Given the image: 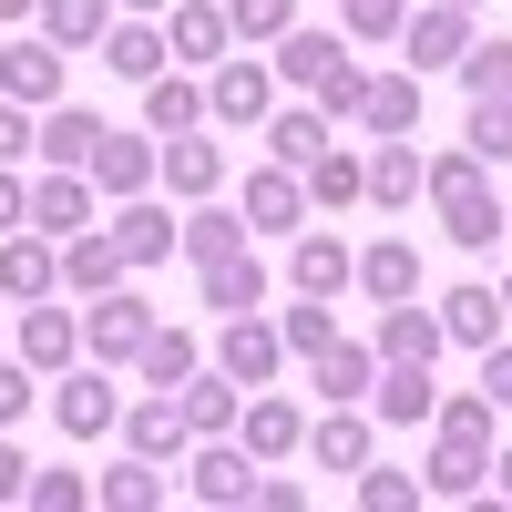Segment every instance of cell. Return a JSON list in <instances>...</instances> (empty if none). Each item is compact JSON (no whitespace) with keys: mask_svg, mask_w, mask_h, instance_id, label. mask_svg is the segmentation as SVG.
Returning a JSON list of instances; mask_svg holds the SVG:
<instances>
[{"mask_svg":"<svg viewBox=\"0 0 512 512\" xmlns=\"http://www.w3.org/2000/svg\"><path fill=\"white\" fill-rule=\"evenodd\" d=\"M461 11H482V0H461Z\"/></svg>","mask_w":512,"mask_h":512,"instance_id":"cell-60","label":"cell"},{"mask_svg":"<svg viewBox=\"0 0 512 512\" xmlns=\"http://www.w3.org/2000/svg\"><path fill=\"white\" fill-rule=\"evenodd\" d=\"M41 31H52L62 41V52H93V41L113 31V0H41V11H31Z\"/></svg>","mask_w":512,"mask_h":512,"instance_id":"cell-39","label":"cell"},{"mask_svg":"<svg viewBox=\"0 0 512 512\" xmlns=\"http://www.w3.org/2000/svg\"><path fill=\"white\" fill-rule=\"evenodd\" d=\"M134 93H144V134L164 144V134H195V123H205V82L185 72V62H164L154 82H134Z\"/></svg>","mask_w":512,"mask_h":512,"instance_id":"cell-20","label":"cell"},{"mask_svg":"<svg viewBox=\"0 0 512 512\" xmlns=\"http://www.w3.org/2000/svg\"><path fill=\"white\" fill-rule=\"evenodd\" d=\"M31 400H41V369H31V359H0V431L31 420Z\"/></svg>","mask_w":512,"mask_h":512,"instance_id":"cell-50","label":"cell"},{"mask_svg":"<svg viewBox=\"0 0 512 512\" xmlns=\"http://www.w3.org/2000/svg\"><path fill=\"white\" fill-rule=\"evenodd\" d=\"M420 195H431V216H441V236H451L461 256H492V246L512 236V205L492 195V164H482L472 144L431 154V175H420Z\"/></svg>","mask_w":512,"mask_h":512,"instance_id":"cell-1","label":"cell"},{"mask_svg":"<svg viewBox=\"0 0 512 512\" xmlns=\"http://www.w3.org/2000/svg\"><path fill=\"white\" fill-rule=\"evenodd\" d=\"M492 502H512V451H492V482H482Z\"/></svg>","mask_w":512,"mask_h":512,"instance_id":"cell-56","label":"cell"},{"mask_svg":"<svg viewBox=\"0 0 512 512\" xmlns=\"http://www.w3.org/2000/svg\"><path fill=\"white\" fill-rule=\"evenodd\" d=\"M185 482H195L205 512H246L256 482H267V461H256L236 431H205V441H185Z\"/></svg>","mask_w":512,"mask_h":512,"instance_id":"cell-2","label":"cell"},{"mask_svg":"<svg viewBox=\"0 0 512 512\" xmlns=\"http://www.w3.org/2000/svg\"><path fill=\"white\" fill-rule=\"evenodd\" d=\"M216 369L236 379V390H267V379L287 369V338H277V318H267V308L226 318V328H216Z\"/></svg>","mask_w":512,"mask_h":512,"instance_id":"cell-7","label":"cell"},{"mask_svg":"<svg viewBox=\"0 0 512 512\" xmlns=\"http://www.w3.org/2000/svg\"><path fill=\"white\" fill-rule=\"evenodd\" d=\"M451 72H461V93H512V41H502V31H492V41L472 31V52H461Z\"/></svg>","mask_w":512,"mask_h":512,"instance_id":"cell-45","label":"cell"},{"mask_svg":"<svg viewBox=\"0 0 512 512\" xmlns=\"http://www.w3.org/2000/svg\"><path fill=\"white\" fill-rule=\"evenodd\" d=\"M236 441H246L256 461H287L297 441H308V410H297V400H277V390H246V410H236Z\"/></svg>","mask_w":512,"mask_h":512,"instance_id":"cell-22","label":"cell"},{"mask_svg":"<svg viewBox=\"0 0 512 512\" xmlns=\"http://www.w3.org/2000/svg\"><path fill=\"white\" fill-rule=\"evenodd\" d=\"M31 11H41V0H0V21H31Z\"/></svg>","mask_w":512,"mask_h":512,"instance_id":"cell-58","label":"cell"},{"mask_svg":"<svg viewBox=\"0 0 512 512\" xmlns=\"http://www.w3.org/2000/svg\"><path fill=\"white\" fill-rule=\"evenodd\" d=\"M297 451H308L318 472H359V461L379 451V420H369L359 400H328V410L308 420V441H297Z\"/></svg>","mask_w":512,"mask_h":512,"instance_id":"cell-11","label":"cell"},{"mask_svg":"<svg viewBox=\"0 0 512 512\" xmlns=\"http://www.w3.org/2000/svg\"><path fill=\"white\" fill-rule=\"evenodd\" d=\"M400 52H410V72H451L461 52H472V11H461V0L410 11V21H400Z\"/></svg>","mask_w":512,"mask_h":512,"instance_id":"cell-14","label":"cell"},{"mask_svg":"<svg viewBox=\"0 0 512 512\" xmlns=\"http://www.w3.org/2000/svg\"><path fill=\"white\" fill-rule=\"evenodd\" d=\"M62 62H72V52H62L52 31L0 41V93H11V103H31V113H41V103H62Z\"/></svg>","mask_w":512,"mask_h":512,"instance_id":"cell-8","label":"cell"},{"mask_svg":"<svg viewBox=\"0 0 512 512\" xmlns=\"http://www.w3.org/2000/svg\"><path fill=\"white\" fill-rule=\"evenodd\" d=\"M154 175H164V195H175V205L226 195V144H216V123H195V134H164V144H154Z\"/></svg>","mask_w":512,"mask_h":512,"instance_id":"cell-6","label":"cell"},{"mask_svg":"<svg viewBox=\"0 0 512 512\" xmlns=\"http://www.w3.org/2000/svg\"><path fill=\"white\" fill-rule=\"evenodd\" d=\"M82 175H93V195H144L154 185V134H113V123H103V144H93Z\"/></svg>","mask_w":512,"mask_h":512,"instance_id":"cell-29","label":"cell"},{"mask_svg":"<svg viewBox=\"0 0 512 512\" xmlns=\"http://www.w3.org/2000/svg\"><path fill=\"white\" fill-rule=\"evenodd\" d=\"M308 369H318V400H369V379H379V349H369V338H328V349H318Z\"/></svg>","mask_w":512,"mask_h":512,"instance_id":"cell-37","label":"cell"},{"mask_svg":"<svg viewBox=\"0 0 512 512\" xmlns=\"http://www.w3.org/2000/svg\"><path fill=\"white\" fill-rule=\"evenodd\" d=\"M400 21H410V0H338V31L349 41H400Z\"/></svg>","mask_w":512,"mask_h":512,"instance_id":"cell-47","label":"cell"},{"mask_svg":"<svg viewBox=\"0 0 512 512\" xmlns=\"http://www.w3.org/2000/svg\"><path fill=\"white\" fill-rule=\"evenodd\" d=\"M93 502H103V512H164V461H134V451H123L113 472L93 482Z\"/></svg>","mask_w":512,"mask_h":512,"instance_id":"cell-38","label":"cell"},{"mask_svg":"<svg viewBox=\"0 0 512 512\" xmlns=\"http://www.w3.org/2000/svg\"><path fill=\"white\" fill-rule=\"evenodd\" d=\"M21 359L52 379V369H72L82 359V308H52V297H31L21 308Z\"/></svg>","mask_w":512,"mask_h":512,"instance_id":"cell-24","label":"cell"},{"mask_svg":"<svg viewBox=\"0 0 512 512\" xmlns=\"http://www.w3.org/2000/svg\"><path fill=\"white\" fill-rule=\"evenodd\" d=\"M11 226H31V185L11 175V164H0V236H11Z\"/></svg>","mask_w":512,"mask_h":512,"instance_id":"cell-53","label":"cell"},{"mask_svg":"<svg viewBox=\"0 0 512 512\" xmlns=\"http://www.w3.org/2000/svg\"><path fill=\"white\" fill-rule=\"evenodd\" d=\"M236 216H246V236H297V226H308V185H297V164H256V175H246V205H236Z\"/></svg>","mask_w":512,"mask_h":512,"instance_id":"cell-9","label":"cell"},{"mask_svg":"<svg viewBox=\"0 0 512 512\" xmlns=\"http://www.w3.org/2000/svg\"><path fill=\"white\" fill-rule=\"evenodd\" d=\"M31 134H41V113L0 93V164H21V154H31Z\"/></svg>","mask_w":512,"mask_h":512,"instance_id":"cell-51","label":"cell"},{"mask_svg":"<svg viewBox=\"0 0 512 512\" xmlns=\"http://www.w3.org/2000/svg\"><path fill=\"white\" fill-rule=\"evenodd\" d=\"M0 297H11V308L62 297V246L41 236V226H11V236H0Z\"/></svg>","mask_w":512,"mask_h":512,"instance_id":"cell-10","label":"cell"},{"mask_svg":"<svg viewBox=\"0 0 512 512\" xmlns=\"http://www.w3.org/2000/svg\"><path fill=\"white\" fill-rule=\"evenodd\" d=\"M164 52H175V62H226L236 52L226 0H175V11H164Z\"/></svg>","mask_w":512,"mask_h":512,"instance_id":"cell-25","label":"cell"},{"mask_svg":"<svg viewBox=\"0 0 512 512\" xmlns=\"http://www.w3.org/2000/svg\"><path fill=\"white\" fill-rule=\"evenodd\" d=\"M369 308H400V297H420V246L410 236H379V246H359V277H349Z\"/></svg>","mask_w":512,"mask_h":512,"instance_id":"cell-23","label":"cell"},{"mask_svg":"<svg viewBox=\"0 0 512 512\" xmlns=\"http://www.w3.org/2000/svg\"><path fill=\"white\" fill-rule=\"evenodd\" d=\"M256 512H308V492H297V482H277V472H267V482H256Z\"/></svg>","mask_w":512,"mask_h":512,"instance_id":"cell-54","label":"cell"},{"mask_svg":"<svg viewBox=\"0 0 512 512\" xmlns=\"http://www.w3.org/2000/svg\"><path fill=\"white\" fill-rule=\"evenodd\" d=\"M359 82H369V62H359V52H328V62H318V82H308V103H318L328 123H349V113H359Z\"/></svg>","mask_w":512,"mask_h":512,"instance_id":"cell-42","label":"cell"},{"mask_svg":"<svg viewBox=\"0 0 512 512\" xmlns=\"http://www.w3.org/2000/svg\"><path fill=\"white\" fill-rule=\"evenodd\" d=\"M144 328H154V297H134V287H103V297H82V359H103V369H134Z\"/></svg>","mask_w":512,"mask_h":512,"instance_id":"cell-4","label":"cell"},{"mask_svg":"<svg viewBox=\"0 0 512 512\" xmlns=\"http://www.w3.org/2000/svg\"><path fill=\"white\" fill-rule=\"evenodd\" d=\"M52 420L72 441H113V420H123V400H113V369L103 359H72V369H52Z\"/></svg>","mask_w":512,"mask_h":512,"instance_id":"cell-5","label":"cell"},{"mask_svg":"<svg viewBox=\"0 0 512 512\" xmlns=\"http://www.w3.org/2000/svg\"><path fill=\"white\" fill-rule=\"evenodd\" d=\"M441 338H451V349H492V338H502V297L472 277V287H451L441 297Z\"/></svg>","mask_w":512,"mask_h":512,"instance_id":"cell-36","label":"cell"},{"mask_svg":"<svg viewBox=\"0 0 512 512\" xmlns=\"http://www.w3.org/2000/svg\"><path fill=\"white\" fill-rule=\"evenodd\" d=\"M349 123H359L369 144H390V134H420V72H410V62H400V72H369Z\"/></svg>","mask_w":512,"mask_h":512,"instance_id":"cell-15","label":"cell"},{"mask_svg":"<svg viewBox=\"0 0 512 512\" xmlns=\"http://www.w3.org/2000/svg\"><path fill=\"white\" fill-rule=\"evenodd\" d=\"M21 502H31V512H82V502H93V482H82V472H41V461H31Z\"/></svg>","mask_w":512,"mask_h":512,"instance_id":"cell-49","label":"cell"},{"mask_svg":"<svg viewBox=\"0 0 512 512\" xmlns=\"http://www.w3.org/2000/svg\"><path fill=\"white\" fill-rule=\"evenodd\" d=\"M113 11H144V21H164V11H175V0H113Z\"/></svg>","mask_w":512,"mask_h":512,"instance_id":"cell-57","label":"cell"},{"mask_svg":"<svg viewBox=\"0 0 512 512\" xmlns=\"http://www.w3.org/2000/svg\"><path fill=\"white\" fill-rule=\"evenodd\" d=\"M482 390H492V410H512V338L482 349Z\"/></svg>","mask_w":512,"mask_h":512,"instance_id":"cell-52","label":"cell"},{"mask_svg":"<svg viewBox=\"0 0 512 512\" xmlns=\"http://www.w3.org/2000/svg\"><path fill=\"white\" fill-rule=\"evenodd\" d=\"M267 113H277V62H246V52L205 62V123L216 134H256Z\"/></svg>","mask_w":512,"mask_h":512,"instance_id":"cell-3","label":"cell"},{"mask_svg":"<svg viewBox=\"0 0 512 512\" xmlns=\"http://www.w3.org/2000/svg\"><path fill=\"white\" fill-rule=\"evenodd\" d=\"M256 134H267V154H277V164H308V154L328 144V113H318V103H287V113L256 123Z\"/></svg>","mask_w":512,"mask_h":512,"instance_id":"cell-40","label":"cell"},{"mask_svg":"<svg viewBox=\"0 0 512 512\" xmlns=\"http://www.w3.org/2000/svg\"><path fill=\"white\" fill-rule=\"evenodd\" d=\"M93 144H103V113H82V103H41V134H31L41 164L82 175V164H93Z\"/></svg>","mask_w":512,"mask_h":512,"instance_id":"cell-27","label":"cell"},{"mask_svg":"<svg viewBox=\"0 0 512 512\" xmlns=\"http://www.w3.org/2000/svg\"><path fill=\"white\" fill-rule=\"evenodd\" d=\"M461 144H472L482 164H512V93H472V113H461Z\"/></svg>","mask_w":512,"mask_h":512,"instance_id":"cell-41","label":"cell"},{"mask_svg":"<svg viewBox=\"0 0 512 512\" xmlns=\"http://www.w3.org/2000/svg\"><path fill=\"white\" fill-rule=\"evenodd\" d=\"M359 512H420V472H390V461H359Z\"/></svg>","mask_w":512,"mask_h":512,"instance_id":"cell-43","label":"cell"},{"mask_svg":"<svg viewBox=\"0 0 512 512\" xmlns=\"http://www.w3.org/2000/svg\"><path fill=\"white\" fill-rule=\"evenodd\" d=\"M195 369H205V338L154 318V328H144V349H134V379H144V390H185Z\"/></svg>","mask_w":512,"mask_h":512,"instance_id":"cell-28","label":"cell"},{"mask_svg":"<svg viewBox=\"0 0 512 512\" xmlns=\"http://www.w3.org/2000/svg\"><path fill=\"white\" fill-rule=\"evenodd\" d=\"M287 21H297V0H226V31L246 41V52H267Z\"/></svg>","mask_w":512,"mask_h":512,"instance_id":"cell-46","label":"cell"},{"mask_svg":"<svg viewBox=\"0 0 512 512\" xmlns=\"http://www.w3.org/2000/svg\"><path fill=\"white\" fill-rule=\"evenodd\" d=\"M195 297H205L216 318H246V308H267V256H256V246H226V256H205V267H195Z\"/></svg>","mask_w":512,"mask_h":512,"instance_id":"cell-12","label":"cell"},{"mask_svg":"<svg viewBox=\"0 0 512 512\" xmlns=\"http://www.w3.org/2000/svg\"><path fill=\"white\" fill-rule=\"evenodd\" d=\"M103 226H113V246H123V267H164V256H175V216H164L154 195H123Z\"/></svg>","mask_w":512,"mask_h":512,"instance_id":"cell-26","label":"cell"},{"mask_svg":"<svg viewBox=\"0 0 512 512\" xmlns=\"http://www.w3.org/2000/svg\"><path fill=\"white\" fill-rule=\"evenodd\" d=\"M431 431H451V441H492V390H451V400L431 410Z\"/></svg>","mask_w":512,"mask_h":512,"instance_id":"cell-48","label":"cell"},{"mask_svg":"<svg viewBox=\"0 0 512 512\" xmlns=\"http://www.w3.org/2000/svg\"><path fill=\"white\" fill-rule=\"evenodd\" d=\"M21 482H31V461L11 451V431H0V502H21Z\"/></svg>","mask_w":512,"mask_h":512,"instance_id":"cell-55","label":"cell"},{"mask_svg":"<svg viewBox=\"0 0 512 512\" xmlns=\"http://www.w3.org/2000/svg\"><path fill=\"white\" fill-rule=\"evenodd\" d=\"M431 410H441L431 369H420V359H379V379H369V420H390V431H431Z\"/></svg>","mask_w":512,"mask_h":512,"instance_id":"cell-13","label":"cell"},{"mask_svg":"<svg viewBox=\"0 0 512 512\" xmlns=\"http://www.w3.org/2000/svg\"><path fill=\"white\" fill-rule=\"evenodd\" d=\"M31 226L52 236V246H62V236H82V226H93V175H62V164H52V175L31 185Z\"/></svg>","mask_w":512,"mask_h":512,"instance_id":"cell-32","label":"cell"},{"mask_svg":"<svg viewBox=\"0 0 512 512\" xmlns=\"http://www.w3.org/2000/svg\"><path fill=\"white\" fill-rule=\"evenodd\" d=\"M226 246H246V216H236V205H216V195H195L185 216H175V256H195V267H205V256H226Z\"/></svg>","mask_w":512,"mask_h":512,"instance_id":"cell-35","label":"cell"},{"mask_svg":"<svg viewBox=\"0 0 512 512\" xmlns=\"http://www.w3.org/2000/svg\"><path fill=\"white\" fill-rule=\"evenodd\" d=\"M93 52H103V62H113L123 82H154L164 62H175V52H164V21H144V11H123V21H113V31L93 41Z\"/></svg>","mask_w":512,"mask_h":512,"instance_id":"cell-33","label":"cell"},{"mask_svg":"<svg viewBox=\"0 0 512 512\" xmlns=\"http://www.w3.org/2000/svg\"><path fill=\"white\" fill-rule=\"evenodd\" d=\"M492 297H502V318H512V277H502V287H492Z\"/></svg>","mask_w":512,"mask_h":512,"instance_id":"cell-59","label":"cell"},{"mask_svg":"<svg viewBox=\"0 0 512 512\" xmlns=\"http://www.w3.org/2000/svg\"><path fill=\"white\" fill-rule=\"evenodd\" d=\"M175 410H185V431L205 441V431H236V410H246V390H236V379H226L216 359H205V369L185 379V390H175Z\"/></svg>","mask_w":512,"mask_h":512,"instance_id":"cell-34","label":"cell"},{"mask_svg":"<svg viewBox=\"0 0 512 512\" xmlns=\"http://www.w3.org/2000/svg\"><path fill=\"white\" fill-rule=\"evenodd\" d=\"M369 349H379V359H420V369H431V359L451 349V338H441V308H420V297L379 308V338H369Z\"/></svg>","mask_w":512,"mask_h":512,"instance_id":"cell-30","label":"cell"},{"mask_svg":"<svg viewBox=\"0 0 512 512\" xmlns=\"http://www.w3.org/2000/svg\"><path fill=\"white\" fill-rule=\"evenodd\" d=\"M113 441L134 451V461H185V441H195V431H185V410H175V390H144L134 410L113 420Z\"/></svg>","mask_w":512,"mask_h":512,"instance_id":"cell-17","label":"cell"},{"mask_svg":"<svg viewBox=\"0 0 512 512\" xmlns=\"http://www.w3.org/2000/svg\"><path fill=\"white\" fill-rule=\"evenodd\" d=\"M492 482V441H431V461H420V502H482Z\"/></svg>","mask_w":512,"mask_h":512,"instance_id":"cell-18","label":"cell"},{"mask_svg":"<svg viewBox=\"0 0 512 512\" xmlns=\"http://www.w3.org/2000/svg\"><path fill=\"white\" fill-rule=\"evenodd\" d=\"M277 338H287V359H318L328 338H338V318H328V297H297V308H277Z\"/></svg>","mask_w":512,"mask_h":512,"instance_id":"cell-44","label":"cell"},{"mask_svg":"<svg viewBox=\"0 0 512 512\" xmlns=\"http://www.w3.org/2000/svg\"><path fill=\"white\" fill-rule=\"evenodd\" d=\"M420 175H431V154H410V134H390V144H369V205H379V216H410V195H420Z\"/></svg>","mask_w":512,"mask_h":512,"instance_id":"cell-31","label":"cell"},{"mask_svg":"<svg viewBox=\"0 0 512 512\" xmlns=\"http://www.w3.org/2000/svg\"><path fill=\"white\" fill-rule=\"evenodd\" d=\"M297 185H308V205H318V216H338V205H369V154L318 144L308 164H297Z\"/></svg>","mask_w":512,"mask_h":512,"instance_id":"cell-21","label":"cell"},{"mask_svg":"<svg viewBox=\"0 0 512 512\" xmlns=\"http://www.w3.org/2000/svg\"><path fill=\"white\" fill-rule=\"evenodd\" d=\"M134 267H123V246H113V226L93 216L82 236H62V297H103V287H123Z\"/></svg>","mask_w":512,"mask_h":512,"instance_id":"cell-19","label":"cell"},{"mask_svg":"<svg viewBox=\"0 0 512 512\" xmlns=\"http://www.w3.org/2000/svg\"><path fill=\"white\" fill-rule=\"evenodd\" d=\"M349 277H359V246H338L328 226H297V236H287V287H297V297H338Z\"/></svg>","mask_w":512,"mask_h":512,"instance_id":"cell-16","label":"cell"}]
</instances>
